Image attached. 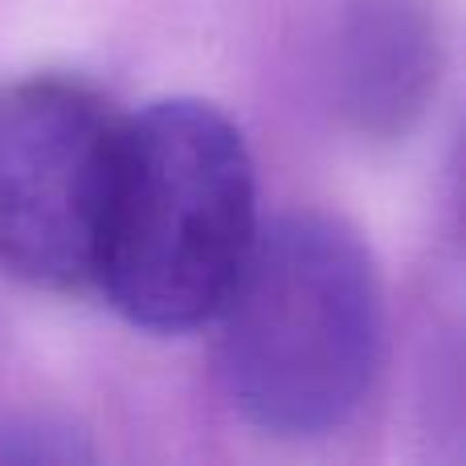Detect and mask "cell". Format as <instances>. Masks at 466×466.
Returning <instances> with one entry per match:
<instances>
[{"label":"cell","instance_id":"obj_1","mask_svg":"<svg viewBox=\"0 0 466 466\" xmlns=\"http://www.w3.org/2000/svg\"><path fill=\"white\" fill-rule=\"evenodd\" d=\"M218 323L229 405L270 438H323L360 413L385 356V287L344 218L290 209L258 226Z\"/></svg>","mask_w":466,"mask_h":466},{"label":"cell","instance_id":"obj_2","mask_svg":"<svg viewBox=\"0 0 466 466\" xmlns=\"http://www.w3.org/2000/svg\"><path fill=\"white\" fill-rule=\"evenodd\" d=\"M246 136L205 98L123 119L95 287L127 323L180 336L213 323L258 238Z\"/></svg>","mask_w":466,"mask_h":466},{"label":"cell","instance_id":"obj_3","mask_svg":"<svg viewBox=\"0 0 466 466\" xmlns=\"http://www.w3.org/2000/svg\"><path fill=\"white\" fill-rule=\"evenodd\" d=\"M123 119L70 78L0 86V266L46 290L95 282Z\"/></svg>","mask_w":466,"mask_h":466},{"label":"cell","instance_id":"obj_4","mask_svg":"<svg viewBox=\"0 0 466 466\" xmlns=\"http://www.w3.org/2000/svg\"><path fill=\"white\" fill-rule=\"evenodd\" d=\"M442 78V25L430 0H344L331 41L336 111L360 139H405Z\"/></svg>","mask_w":466,"mask_h":466},{"label":"cell","instance_id":"obj_5","mask_svg":"<svg viewBox=\"0 0 466 466\" xmlns=\"http://www.w3.org/2000/svg\"><path fill=\"white\" fill-rule=\"evenodd\" d=\"M0 462H90V446L49 418H13L0 426Z\"/></svg>","mask_w":466,"mask_h":466}]
</instances>
